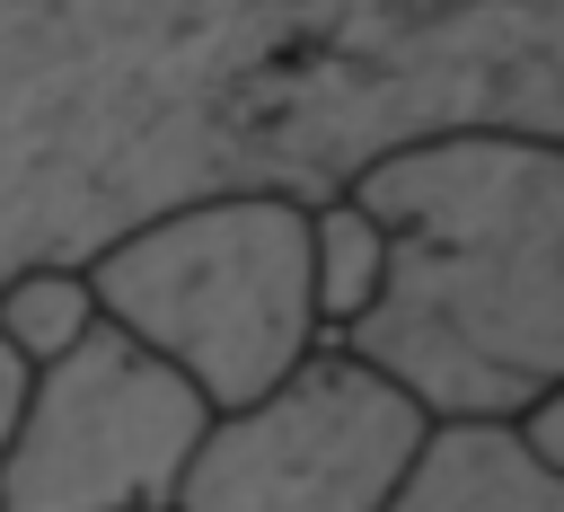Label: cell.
<instances>
[{"mask_svg": "<svg viewBox=\"0 0 564 512\" xmlns=\"http://www.w3.org/2000/svg\"><path fill=\"white\" fill-rule=\"evenodd\" d=\"M344 194L388 230V274L335 344L379 362L432 424H511L564 380V141L405 132Z\"/></svg>", "mask_w": 564, "mask_h": 512, "instance_id": "1", "label": "cell"}, {"mask_svg": "<svg viewBox=\"0 0 564 512\" xmlns=\"http://www.w3.org/2000/svg\"><path fill=\"white\" fill-rule=\"evenodd\" d=\"M97 318L176 362L212 406L273 388L326 327L308 300V203L282 185L176 203L79 265Z\"/></svg>", "mask_w": 564, "mask_h": 512, "instance_id": "2", "label": "cell"}, {"mask_svg": "<svg viewBox=\"0 0 564 512\" xmlns=\"http://www.w3.org/2000/svg\"><path fill=\"white\" fill-rule=\"evenodd\" d=\"M432 415L352 344L317 335L273 388L212 406L167 512H388Z\"/></svg>", "mask_w": 564, "mask_h": 512, "instance_id": "3", "label": "cell"}, {"mask_svg": "<svg viewBox=\"0 0 564 512\" xmlns=\"http://www.w3.org/2000/svg\"><path fill=\"white\" fill-rule=\"evenodd\" d=\"M203 424L212 397L97 318L70 353L35 362L26 415L0 450V512H167Z\"/></svg>", "mask_w": 564, "mask_h": 512, "instance_id": "4", "label": "cell"}, {"mask_svg": "<svg viewBox=\"0 0 564 512\" xmlns=\"http://www.w3.org/2000/svg\"><path fill=\"white\" fill-rule=\"evenodd\" d=\"M388 512H564V468H546L520 424H432Z\"/></svg>", "mask_w": 564, "mask_h": 512, "instance_id": "5", "label": "cell"}, {"mask_svg": "<svg viewBox=\"0 0 564 512\" xmlns=\"http://www.w3.org/2000/svg\"><path fill=\"white\" fill-rule=\"evenodd\" d=\"M379 274H388V230H379L352 194L308 203V300H317V327H326V335H344V327L370 309Z\"/></svg>", "mask_w": 564, "mask_h": 512, "instance_id": "6", "label": "cell"}, {"mask_svg": "<svg viewBox=\"0 0 564 512\" xmlns=\"http://www.w3.org/2000/svg\"><path fill=\"white\" fill-rule=\"evenodd\" d=\"M88 327H97V291H88V274H70V265H35V274H18V282L0 291V335H9L26 362L70 353Z\"/></svg>", "mask_w": 564, "mask_h": 512, "instance_id": "7", "label": "cell"}, {"mask_svg": "<svg viewBox=\"0 0 564 512\" xmlns=\"http://www.w3.org/2000/svg\"><path fill=\"white\" fill-rule=\"evenodd\" d=\"M511 424H520V441H529L546 468H564V380H555V388H538V397H529Z\"/></svg>", "mask_w": 564, "mask_h": 512, "instance_id": "8", "label": "cell"}, {"mask_svg": "<svg viewBox=\"0 0 564 512\" xmlns=\"http://www.w3.org/2000/svg\"><path fill=\"white\" fill-rule=\"evenodd\" d=\"M26 380H35V362L0 335V450H9V433H18V415H26Z\"/></svg>", "mask_w": 564, "mask_h": 512, "instance_id": "9", "label": "cell"}]
</instances>
